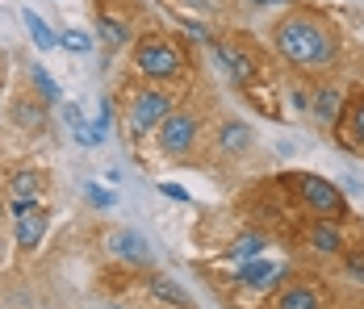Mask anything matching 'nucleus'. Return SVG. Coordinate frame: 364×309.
I'll list each match as a JSON object with an SVG mask.
<instances>
[{
  "instance_id": "obj_11",
  "label": "nucleus",
  "mask_w": 364,
  "mask_h": 309,
  "mask_svg": "<svg viewBox=\"0 0 364 309\" xmlns=\"http://www.w3.org/2000/svg\"><path fill=\"white\" fill-rule=\"evenodd\" d=\"M214 50H218L222 67L230 71L239 84H252V80H255V63L247 59V50H243L239 42H230V38H214Z\"/></svg>"
},
{
  "instance_id": "obj_10",
  "label": "nucleus",
  "mask_w": 364,
  "mask_h": 309,
  "mask_svg": "<svg viewBox=\"0 0 364 309\" xmlns=\"http://www.w3.org/2000/svg\"><path fill=\"white\" fill-rule=\"evenodd\" d=\"M343 104H348V101H343V92H339L335 84H323V88L310 97V117H314L323 130H335V126H339V117H343Z\"/></svg>"
},
{
  "instance_id": "obj_22",
  "label": "nucleus",
  "mask_w": 364,
  "mask_h": 309,
  "mask_svg": "<svg viewBox=\"0 0 364 309\" xmlns=\"http://www.w3.org/2000/svg\"><path fill=\"white\" fill-rule=\"evenodd\" d=\"M343 276H348V280H356V284H364V242L343 251Z\"/></svg>"
},
{
  "instance_id": "obj_4",
  "label": "nucleus",
  "mask_w": 364,
  "mask_h": 309,
  "mask_svg": "<svg viewBox=\"0 0 364 309\" xmlns=\"http://www.w3.org/2000/svg\"><path fill=\"white\" fill-rule=\"evenodd\" d=\"M126 130L130 138H143L151 130H159V121L172 113V97L168 92H159V88H134L130 97H126Z\"/></svg>"
},
{
  "instance_id": "obj_9",
  "label": "nucleus",
  "mask_w": 364,
  "mask_h": 309,
  "mask_svg": "<svg viewBox=\"0 0 364 309\" xmlns=\"http://www.w3.org/2000/svg\"><path fill=\"white\" fill-rule=\"evenodd\" d=\"M306 242H310V251L314 255H343L348 251V234H343V222H327V217H314L310 226H306Z\"/></svg>"
},
{
  "instance_id": "obj_13",
  "label": "nucleus",
  "mask_w": 364,
  "mask_h": 309,
  "mask_svg": "<svg viewBox=\"0 0 364 309\" xmlns=\"http://www.w3.org/2000/svg\"><path fill=\"white\" fill-rule=\"evenodd\" d=\"M13 222H17V246H21V251H34L38 242L46 239L50 213H46V205H34V209H26L21 217H13Z\"/></svg>"
},
{
  "instance_id": "obj_21",
  "label": "nucleus",
  "mask_w": 364,
  "mask_h": 309,
  "mask_svg": "<svg viewBox=\"0 0 364 309\" xmlns=\"http://www.w3.org/2000/svg\"><path fill=\"white\" fill-rule=\"evenodd\" d=\"M30 80H34V88H38V97H42V101H46V104H59V97H63V92H59V84L50 80V71L34 67V71H30Z\"/></svg>"
},
{
  "instance_id": "obj_8",
  "label": "nucleus",
  "mask_w": 364,
  "mask_h": 309,
  "mask_svg": "<svg viewBox=\"0 0 364 309\" xmlns=\"http://www.w3.org/2000/svg\"><path fill=\"white\" fill-rule=\"evenodd\" d=\"M113 259L130 264V268H151V242L139 234V230H109V242H105Z\"/></svg>"
},
{
  "instance_id": "obj_24",
  "label": "nucleus",
  "mask_w": 364,
  "mask_h": 309,
  "mask_svg": "<svg viewBox=\"0 0 364 309\" xmlns=\"http://www.w3.org/2000/svg\"><path fill=\"white\" fill-rule=\"evenodd\" d=\"M88 201H92L97 209H113L117 205V197H113L109 188H101V184H88Z\"/></svg>"
},
{
  "instance_id": "obj_18",
  "label": "nucleus",
  "mask_w": 364,
  "mask_h": 309,
  "mask_svg": "<svg viewBox=\"0 0 364 309\" xmlns=\"http://www.w3.org/2000/svg\"><path fill=\"white\" fill-rule=\"evenodd\" d=\"M264 251H268V234H259V230H247V234H239V239L230 242V259H235V264L259 259Z\"/></svg>"
},
{
  "instance_id": "obj_5",
  "label": "nucleus",
  "mask_w": 364,
  "mask_h": 309,
  "mask_svg": "<svg viewBox=\"0 0 364 309\" xmlns=\"http://www.w3.org/2000/svg\"><path fill=\"white\" fill-rule=\"evenodd\" d=\"M197 117L193 113H168L164 121H159V130H155V138H159V155H168V159H184L193 146H197Z\"/></svg>"
},
{
  "instance_id": "obj_20",
  "label": "nucleus",
  "mask_w": 364,
  "mask_h": 309,
  "mask_svg": "<svg viewBox=\"0 0 364 309\" xmlns=\"http://www.w3.org/2000/svg\"><path fill=\"white\" fill-rule=\"evenodd\" d=\"M97 34H101L105 46H126V42H130V30H126L117 17H109L105 9H97Z\"/></svg>"
},
{
  "instance_id": "obj_6",
  "label": "nucleus",
  "mask_w": 364,
  "mask_h": 309,
  "mask_svg": "<svg viewBox=\"0 0 364 309\" xmlns=\"http://www.w3.org/2000/svg\"><path fill=\"white\" fill-rule=\"evenodd\" d=\"M42 188H46L42 172H34V168H17V172L9 175V184H4V209H9L13 217H21L26 209L42 205Z\"/></svg>"
},
{
  "instance_id": "obj_3",
  "label": "nucleus",
  "mask_w": 364,
  "mask_h": 309,
  "mask_svg": "<svg viewBox=\"0 0 364 309\" xmlns=\"http://www.w3.org/2000/svg\"><path fill=\"white\" fill-rule=\"evenodd\" d=\"M293 193H297L301 209H310L314 217H327V222H343L348 217V197L331 184L327 175L297 172L293 175Z\"/></svg>"
},
{
  "instance_id": "obj_19",
  "label": "nucleus",
  "mask_w": 364,
  "mask_h": 309,
  "mask_svg": "<svg viewBox=\"0 0 364 309\" xmlns=\"http://www.w3.org/2000/svg\"><path fill=\"white\" fill-rule=\"evenodd\" d=\"M21 21H26V30H30V38H34V46L38 50H50V46H59V34L38 17L34 9H21Z\"/></svg>"
},
{
  "instance_id": "obj_16",
  "label": "nucleus",
  "mask_w": 364,
  "mask_h": 309,
  "mask_svg": "<svg viewBox=\"0 0 364 309\" xmlns=\"http://www.w3.org/2000/svg\"><path fill=\"white\" fill-rule=\"evenodd\" d=\"M146 293L164 305H176V309H193V297L184 293L176 280H168L164 272H146Z\"/></svg>"
},
{
  "instance_id": "obj_27",
  "label": "nucleus",
  "mask_w": 364,
  "mask_h": 309,
  "mask_svg": "<svg viewBox=\"0 0 364 309\" xmlns=\"http://www.w3.org/2000/svg\"><path fill=\"white\" fill-rule=\"evenodd\" d=\"M252 9H268V4H277V0H247Z\"/></svg>"
},
{
  "instance_id": "obj_2",
  "label": "nucleus",
  "mask_w": 364,
  "mask_h": 309,
  "mask_svg": "<svg viewBox=\"0 0 364 309\" xmlns=\"http://www.w3.org/2000/svg\"><path fill=\"white\" fill-rule=\"evenodd\" d=\"M134 67H139V75L151 80V84L181 80V75H184V55H181V46H176L172 38L146 34V38L134 42Z\"/></svg>"
},
{
  "instance_id": "obj_29",
  "label": "nucleus",
  "mask_w": 364,
  "mask_h": 309,
  "mask_svg": "<svg viewBox=\"0 0 364 309\" xmlns=\"http://www.w3.org/2000/svg\"><path fill=\"white\" fill-rule=\"evenodd\" d=\"M0 255H4V239H0Z\"/></svg>"
},
{
  "instance_id": "obj_30",
  "label": "nucleus",
  "mask_w": 364,
  "mask_h": 309,
  "mask_svg": "<svg viewBox=\"0 0 364 309\" xmlns=\"http://www.w3.org/2000/svg\"><path fill=\"white\" fill-rule=\"evenodd\" d=\"M105 309H117V305H105Z\"/></svg>"
},
{
  "instance_id": "obj_12",
  "label": "nucleus",
  "mask_w": 364,
  "mask_h": 309,
  "mask_svg": "<svg viewBox=\"0 0 364 309\" xmlns=\"http://www.w3.org/2000/svg\"><path fill=\"white\" fill-rule=\"evenodd\" d=\"M9 117H13V126H21L26 134H34V130L46 126V101L21 92V97H13V104H9Z\"/></svg>"
},
{
  "instance_id": "obj_26",
  "label": "nucleus",
  "mask_w": 364,
  "mask_h": 309,
  "mask_svg": "<svg viewBox=\"0 0 364 309\" xmlns=\"http://www.w3.org/2000/svg\"><path fill=\"white\" fill-rule=\"evenodd\" d=\"M289 101H293V109H297V113H310V92H293Z\"/></svg>"
},
{
  "instance_id": "obj_1",
  "label": "nucleus",
  "mask_w": 364,
  "mask_h": 309,
  "mask_svg": "<svg viewBox=\"0 0 364 309\" xmlns=\"http://www.w3.org/2000/svg\"><path fill=\"white\" fill-rule=\"evenodd\" d=\"M272 50L289 67H331L339 55V38L310 9H293L272 26Z\"/></svg>"
},
{
  "instance_id": "obj_28",
  "label": "nucleus",
  "mask_w": 364,
  "mask_h": 309,
  "mask_svg": "<svg viewBox=\"0 0 364 309\" xmlns=\"http://www.w3.org/2000/svg\"><path fill=\"white\" fill-rule=\"evenodd\" d=\"M0 213H4V193H0Z\"/></svg>"
},
{
  "instance_id": "obj_23",
  "label": "nucleus",
  "mask_w": 364,
  "mask_h": 309,
  "mask_svg": "<svg viewBox=\"0 0 364 309\" xmlns=\"http://www.w3.org/2000/svg\"><path fill=\"white\" fill-rule=\"evenodd\" d=\"M59 46L72 50V55H88V50H92V38L84 34V30H63V34H59Z\"/></svg>"
},
{
  "instance_id": "obj_7",
  "label": "nucleus",
  "mask_w": 364,
  "mask_h": 309,
  "mask_svg": "<svg viewBox=\"0 0 364 309\" xmlns=\"http://www.w3.org/2000/svg\"><path fill=\"white\" fill-rule=\"evenodd\" d=\"M281 276H285V264L259 255V259H247V264L235 268V284L247 288V293H272V288L281 284Z\"/></svg>"
},
{
  "instance_id": "obj_25",
  "label": "nucleus",
  "mask_w": 364,
  "mask_h": 309,
  "mask_svg": "<svg viewBox=\"0 0 364 309\" xmlns=\"http://www.w3.org/2000/svg\"><path fill=\"white\" fill-rule=\"evenodd\" d=\"M159 193H164V197H172V201H188V193H184L181 184H159Z\"/></svg>"
},
{
  "instance_id": "obj_14",
  "label": "nucleus",
  "mask_w": 364,
  "mask_h": 309,
  "mask_svg": "<svg viewBox=\"0 0 364 309\" xmlns=\"http://www.w3.org/2000/svg\"><path fill=\"white\" fill-rule=\"evenodd\" d=\"M272 309H323V293L314 284H306V280H293L277 293Z\"/></svg>"
},
{
  "instance_id": "obj_15",
  "label": "nucleus",
  "mask_w": 364,
  "mask_h": 309,
  "mask_svg": "<svg viewBox=\"0 0 364 309\" xmlns=\"http://www.w3.org/2000/svg\"><path fill=\"white\" fill-rule=\"evenodd\" d=\"M252 142H255V130L247 121H235V117H230V121L218 126V151L222 155H247Z\"/></svg>"
},
{
  "instance_id": "obj_17",
  "label": "nucleus",
  "mask_w": 364,
  "mask_h": 309,
  "mask_svg": "<svg viewBox=\"0 0 364 309\" xmlns=\"http://www.w3.org/2000/svg\"><path fill=\"white\" fill-rule=\"evenodd\" d=\"M339 126H343V138H348V146L364 151V92H356L352 101L343 104V117H339Z\"/></svg>"
}]
</instances>
